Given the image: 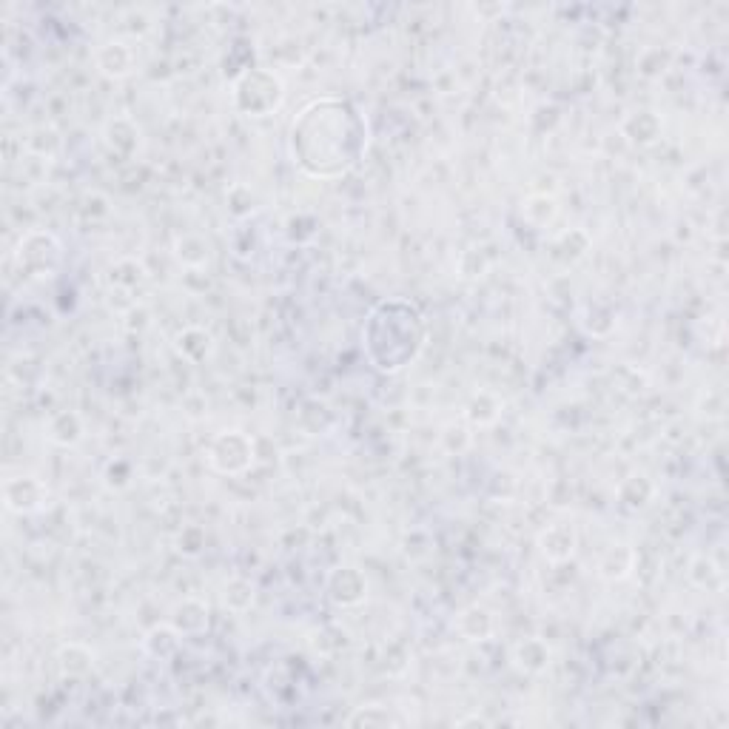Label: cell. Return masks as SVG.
<instances>
[{"label": "cell", "instance_id": "cell-7", "mask_svg": "<svg viewBox=\"0 0 729 729\" xmlns=\"http://www.w3.org/2000/svg\"><path fill=\"white\" fill-rule=\"evenodd\" d=\"M368 590H371L368 576L354 564H339L325 579V599L331 601L334 607H339V610H351V607L365 604Z\"/></svg>", "mask_w": 729, "mask_h": 729}, {"label": "cell", "instance_id": "cell-29", "mask_svg": "<svg viewBox=\"0 0 729 729\" xmlns=\"http://www.w3.org/2000/svg\"><path fill=\"white\" fill-rule=\"evenodd\" d=\"M576 234H579V228H570V231H564V234H559L556 237V243H553V257L561 262H579L584 254H587V248H590V240L587 243H579V245H573V240H576Z\"/></svg>", "mask_w": 729, "mask_h": 729}, {"label": "cell", "instance_id": "cell-12", "mask_svg": "<svg viewBox=\"0 0 729 729\" xmlns=\"http://www.w3.org/2000/svg\"><path fill=\"white\" fill-rule=\"evenodd\" d=\"M174 351L180 359H186L188 365H206L217 351V342H214V334L206 331L203 325H186L174 337Z\"/></svg>", "mask_w": 729, "mask_h": 729}, {"label": "cell", "instance_id": "cell-25", "mask_svg": "<svg viewBox=\"0 0 729 729\" xmlns=\"http://www.w3.org/2000/svg\"><path fill=\"white\" fill-rule=\"evenodd\" d=\"M254 599H257V587L251 584V579L245 576H234V579L225 581L223 587V607L228 613H237L243 616L254 607Z\"/></svg>", "mask_w": 729, "mask_h": 729}, {"label": "cell", "instance_id": "cell-8", "mask_svg": "<svg viewBox=\"0 0 729 729\" xmlns=\"http://www.w3.org/2000/svg\"><path fill=\"white\" fill-rule=\"evenodd\" d=\"M536 547L550 564H564L579 550V530L573 522H550L536 536Z\"/></svg>", "mask_w": 729, "mask_h": 729}, {"label": "cell", "instance_id": "cell-17", "mask_svg": "<svg viewBox=\"0 0 729 729\" xmlns=\"http://www.w3.org/2000/svg\"><path fill=\"white\" fill-rule=\"evenodd\" d=\"M456 630L470 644H482L496 633V616L482 604H470L456 616Z\"/></svg>", "mask_w": 729, "mask_h": 729}, {"label": "cell", "instance_id": "cell-6", "mask_svg": "<svg viewBox=\"0 0 729 729\" xmlns=\"http://www.w3.org/2000/svg\"><path fill=\"white\" fill-rule=\"evenodd\" d=\"M52 505V490L38 476H9L3 482V507L15 516H38Z\"/></svg>", "mask_w": 729, "mask_h": 729}, {"label": "cell", "instance_id": "cell-1", "mask_svg": "<svg viewBox=\"0 0 729 729\" xmlns=\"http://www.w3.org/2000/svg\"><path fill=\"white\" fill-rule=\"evenodd\" d=\"M371 126L354 100L325 94L302 106L288 129V154L311 180H339L365 160Z\"/></svg>", "mask_w": 729, "mask_h": 729}, {"label": "cell", "instance_id": "cell-5", "mask_svg": "<svg viewBox=\"0 0 729 729\" xmlns=\"http://www.w3.org/2000/svg\"><path fill=\"white\" fill-rule=\"evenodd\" d=\"M257 456V439L237 428L214 433L206 448L208 468L220 476H243L257 465Z\"/></svg>", "mask_w": 729, "mask_h": 729}, {"label": "cell", "instance_id": "cell-18", "mask_svg": "<svg viewBox=\"0 0 729 729\" xmlns=\"http://www.w3.org/2000/svg\"><path fill=\"white\" fill-rule=\"evenodd\" d=\"M174 260L180 262L183 268H188V271H203L211 262V243L203 234L186 231V234H180L174 240Z\"/></svg>", "mask_w": 729, "mask_h": 729}, {"label": "cell", "instance_id": "cell-4", "mask_svg": "<svg viewBox=\"0 0 729 729\" xmlns=\"http://www.w3.org/2000/svg\"><path fill=\"white\" fill-rule=\"evenodd\" d=\"M12 262H15V268H18L23 280H55L60 265H63V243H60L57 234L46 231V228H32L15 245Z\"/></svg>", "mask_w": 729, "mask_h": 729}, {"label": "cell", "instance_id": "cell-26", "mask_svg": "<svg viewBox=\"0 0 729 729\" xmlns=\"http://www.w3.org/2000/svg\"><path fill=\"white\" fill-rule=\"evenodd\" d=\"M522 217L533 228H547L559 217V200L553 194H530L522 203Z\"/></svg>", "mask_w": 729, "mask_h": 729}, {"label": "cell", "instance_id": "cell-16", "mask_svg": "<svg viewBox=\"0 0 729 729\" xmlns=\"http://www.w3.org/2000/svg\"><path fill=\"white\" fill-rule=\"evenodd\" d=\"M57 673L66 681H83L94 670V650L83 641H69L63 644L55 655Z\"/></svg>", "mask_w": 729, "mask_h": 729}, {"label": "cell", "instance_id": "cell-31", "mask_svg": "<svg viewBox=\"0 0 729 729\" xmlns=\"http://www.w3.org/2000/svg\"><path fill=\"white\" fill-rule=\"evenodd\" d=\"M26 146L32 154H38V157H55L57 151H60V134L55 129H35L29 137H26Z\"/></svg>", "mask_w": 729, "mask_h": 729}, {"label": "cell", "instance_id": "cell-28", "mask_svg": "<svg viewBox=\"0 0 729 729\" xmlns=\"http://www.w3.org/2000/svg\"><path fill=\"white\" fill-rule=\"evenodd\" d=\"M225 203H228V214L231 217H237V220H245V217H251L254 211H257V194L251 191V188L245 186V183H237V186L228 188V194H225Z\"/></svg>", "mask_w": 729, "mask_h": 729}, {"label": "cell", "instance_id": "cell-11", "mask_svg": "<svg viewBox=\"0 0 729 729\" xmlns=\"http://www.w3.org/2000/svg\"><path fill=\"white\" fill-rule=\"evenodd\" d=\"M638 564V550L633 544L616 542L610 544L599 559V579L607 584H618V581H627L636 573Z\"/></svg>", "mask_w": 729, "mask_h": 729}, {"label": "cell", "instance_id": "cell-3", "mask_svg": "<svg viewBox=\"0 0 729 729\" xmlns=\"http://www.w3.org/2000/svg\"><path fill=\"white\" fill-rule=\"evenodd\" d=\"M285 103V80L268 66H248L231 83V109L248 117L262 120L277 114Z\"/></svg>", "mask_w": 729, "mask_h": 729}, {"label": "cell", "instance_id": "cell-22", "mask_svg": "<svg viewBox=\"0 0 729 729\" xmlns=\"http://www.w3.org/2000/svg\"><path fill=\"white\" fill-rule=\"evenodd\" d=\"M180 647H183V636L171 624H157L143 636V653L154 661H169L180 653Z\"/></svg>", "mask_w": 729, "mask_h": 729}, {"label": "cell", "instance_id": "cell-14", "mask_svg": "<svg viewBox=\"0 0 729 729\" xmlns=\"http://www.w3.org/2000/svg\"><path fill=\"white\" fill-rule=\"evenodd\" d=\"M169 624L183 638L203 636L208 630V624H211V610H208V604L203 599L188 596V599H183L171 610Z\"/></svg>", "mask_w": 729, "mask_h": 729}, {"label": "cell", "instance_id": "cell-10", "mask_svg": "<svg viewBox=\"0 0 729 729\" xmlns=\"http://www.w3.org/2000/svg\"><path fill=\"white\" fill-rule=\"evenodd\" d=\"M94 63H97L100 75L112 77V80H126L137 72V49L129 40H106V43L97 46Z\"/></svg>", "mask_w": 729, "mask_h": 729}, {"label": "cell", "instance_id": "cell-13", "mask_svg": "<svg viewBox=\"0 0 729 729\" xmlns=\"http://www.w3.org/2000/svg\"><path fill=\"white\" fill-rule=\"evenodd\" d=\"M661 131H664V120L653 109H638L621 120V134L627 137V143H633L638 149L655 146L661 140Z\"/></svg>", "mask_w": 729, "mask_h": 729}, {"label": "cell", "instance_id": "cell-30", "mask_svg": "<svg viewBox=\"0 0 729 729\" xmlns=\"http://www.w3.org/2000/svg\"><path fill=\"white\" fill-rule=\"evenodd\" d=\"M177 553L180 556H186V559H197L200 553H203V547H206V533H203V527L200 524H188L180 530V536H177Z\"/></svg>", "mask_w": 729, "mask_h": 729}, {"label": "cell", "instance_id": "cell-27", "mask_svg": "<svg viewBox=\"0 0 729 729\" xmlns=\"http://www.w3.org/2000/svg\"><path fill=\"white\" fill-rule=\"evenodd\" d=\"M348 727H396L402 724L399 715H393V710L382 707V704H365V707H356L348 718H345Z\"/></svg>", "mask_w": 729, "mask_h": 729}, {"label": "cell", "instance_id": "cell-20", "mask_svg": "<svg viewBox=\"0 0 729 729\" xmlns=\"http://www.w3.org/2000/svg\"><path fill=\"white\" fill-rule=\"evenodd\" d=\"M502 399L496 393L490 391H479L473 393L465 405V422L470 428H490L502 419Z\"/></svg>", "mask_w": 729, "mask_h": 729}, {"label": "cell", "instance_id": "cell-21", "mask_svg": "<svg viewBox=\"0 0 729 729\" xmlns=\"http://www.w3.org/2000/svg\"><path fill=\"white\" fill-rule=\"evenodd\" d=\"M618 505L624 507V510H630V513H638V510H644V507L650 505L655 499V485L650 476H644V473H633V476H627L621 485H618V493H616Z\"/></svg>", "mask_w": 729, "mask_h": 729}, {"label": "cell", "instance_id": "cell-9", "mask_svg": "<svg viewBox=\"0 0 729 729\" xmlns=\"http://www.w3.org/2000/svg\"><path fill=\"white\" fill-rule=\"evenodd\" d=\"M103 140L120 160H134L140 149H143V129L137 126V120L129 114H114L103 126Z\"/></svg>", "mask_w": 729, "mask_h": 729}, {"label": "cell", "instance_id": "cell-15", "mask_svg": "<svg viewBox=\"0 0 729 729\" xmlns=\"http://www.w3.org/2000/svg\"><path fill=\"white\" fill-rule=\"evenodd\" d=\"M43 430H46V439L57 448H77L86 436L83 416L77 411H55L46 419Z\"/></svg>", "mask_w": 729, "mask_h": 729}, {"label": "cell", "instance_id": "cell-24", "mask_svg": "<svg viewBox=\"0 0 729 729\" xmlns=\"http://www.w3.org/2000/svg\"><path fill=\"white\" fill-rule=\"evenodd\" d=\"M146 280H149V271L137 257H120L109 268V288L112 291H134Z\"/></svg>", "mask_w": 729, "mask_h": 729}, {"label": "cell", "instance_id": "cell-19", "mask_svg": "<svg viewBox=\"0 0 729 729\" xmlns=\"http://www.w3.org/2000/svg\"><path fill=\"white\" fill-rule=\"evenodd\" d=\"M550 658H553V653H550L544 638H524L513 650V661H516V667L524 675L547 673L550 670Z\"/></svg>", "mask_w": 729, "mask_h": 729}, {"label": "cell", "instance_id": "cell-2", "mask_svg": "<svg viewBox=\"0 0 729 729\" xmlns=\"http://www.w3.org/2000/svg\"><path fill=\"white\" fill-rule=\"evenodd\" d=\"M365 354L379 374H402L416 365L428 342V319L405 297L376 302L362 325Z\"/></svg>", "mask_w": 729, "mask_h": 729}, {"label": "cell", "instance_id": "cell-23", "mask_svg": "<svg viewBox=\"0 0 729 729\" xmlns=\"http://www.w3.org/2000/svg\"><path fill=\"white\" fill-rule=\"evenodd\" d=\"M687 579H690L692 587L707 590V593H721V590L727 587V576H724V570H721V567H718V564H715L707 553L692 556L690 567H687Z\"/></svg>", "mask_w": 729, "mask_h": 729}]
</instances>
